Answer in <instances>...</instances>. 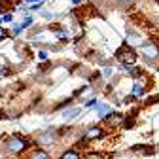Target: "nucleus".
Wrapping results in <instances>:
<instances>
[{
  "label": "nucleus",
  "mask_w": 159,
  "mask_h": 159,
  "mask_svg": "<svg viewBox=\"0 0 159 159\" xmlns=\"http://www.w3.org/2000/svg\"><path fill=\"white\" fill-rule=\"evenodd\" d=\"M34 146H36V142L32 140V138L23 136V134H17V133L15 134H10L6 140H4V150L11 157H21V155H25Z\"/></svg>",
  "instance_id": "nucleus-1"
},
{
  "label": "nucleus",
  "mask_w": 159,
  "mask_h": 159,
  "mask_svg": "<svg viewBox=\"0 0 159 159\" xmlns=\"http://www.w3.org/2000/svg\"><path fill=\"white\" fill-rule=\"evenodd\" d=\"M138 61V51L131 48L127 42H123L116 49V63L117 65H136Z\"/></svg>",
  "instance_id": "nucleus-2"
},
{
  "label": "nucleus",
  "mask_w": 159,
  "mask_h": 159,
  "mask_svg": "<svg viewBox=\"0 0 159 159\" xmlns=\"http://www.w3.org/2000/svg\"><path fill=\"white\" fill-rule=\"evenodd\" d=\"M138 53L142 55V61L146 65H157L159 63V46L152 40H144L138 48Z\"/></svg>",
  "instance_id": "nucleus-3"
},
{
  "label": "nucleus",
  "mask_w": 159,
  "mask_h": 159,
  "mask_svg": "<svg viewBox=\"0 0 159 159\" xmlns=\"http://www.w3.org/2000/svg\"><path fill=\"white\" fill-rule=\"evenodd\" d=\"M57 140H59V129L57 127H48L46 131H42L36 136V144L40 148H51Z\"/></svg>",
  "instance_id": "nucleus-4"
},
{
  "label": "nucleus",
  "mask_w": 159,
  "mask_h": 159,
  "mask_svg": "<svg viewBox=\"0 0 159 159\" xmlns=\"http://www.w3.org/2000/svg\"><path fill=\"white\" fill-rule=\"evenodd\" d=\"M129 93L134 97V98H144L146 93H148V82H146V78H136L133 80V84L129 87Z\"/></svg>",
  "instance_id": "nucleus-5"
},
{
  "label": "nucleus",
  "mask_w": 159,
  "mask_h": 159,
  "mask_svg": "<svg viewBox=\"0 0 159 159\" xmlns=\"http://www.w3.org/2000/svg\"><path fill=\"white\" fill-rule=\"evenodd\" d=\"M51 32L55 36V40H59V42H70V38H72V29L70 27H61V25H57V27H51Z\"/></svg>",
  "instance_id": "nucleus-6"
},
{
  "label": "nucleus",
  "mask_w": 159,
  "mask_h": 159,
  "mask_svg": "<svg viewBox=\"0 0 159 159\" xmlns=\"http://www.w3.org/2000/svg\"><path fill=\"white\" fill-rule=\"evenodd\" d=\"M93 112L98 116V119H102V121H106V117L114 112V106L110 104V102H106V101H98L97 102V106L93 108Z\"/></svg>",
  "instance_id": "nucleus-7"
},
{
  "label": "nucleus",
  "mask_w": 159,
  "mask_h": 159,
  "mask_svg": "<svg viewBox=\"0 0 159 159\" xmlns=\"http://www.w3.org/2000/svg\"><path fill=\"white\" fill-rule=\"evenodd\" d=\"M80 116H82V108L76 106V104H70V106H66V108L61 110V117L65 119L66 123H68V121H74V119L80 117Z\"/></svg>",
  "instance_id": "nucleus-8"
},
{
  "label": "nucleus",
  "mask_w": 159,
  "mask_h": 159,
  "mask_svg": "<svg viewBox=\"0 0 159 159\" xmlns=\"http://www.w3.org/2000/svg\"><path fill=\"white\" fill-rule=\"evenodd\" d=\"M25 159H51V153H49V150H46V148L34 146V148H30V150L25 153Z\"/></svg>",
  "instance_id": "nucleus-9"
},
{
  "label": "nucleus",
  "mask_w": 159,
  "mask_h": 159,
  "mask_svg": "<svg viewBox=\"0 0 159 159\" xmlns=\"http://www.w3.org/2000/svg\"><path fill=\"white\" fill-rule=\"evenodd\" d=\"M104 127H101V125H91V127H87L85 131H84V138L85 140H97V138H101V136H104Z\"/></svg>",
  "instance_id": "nucleus-10"
},
{
  "label": "nucleus",
  "mask_w": 159,
  "mask_h": 159,
  "mask_svg": "<svg viewBox=\"0 0 159 159\" xmlns=\"http://www.w3.org/2000/svg\"><path fill=\"white\" fill-rule=\"evenodd\" d=\"M125 42L131 46V48H140V44L144 42V38H142V34H138V32H134L133 29H127V40Z\"/></svg>",
  "instance_id": "nucleus-11"
},
{
  "label": "nucleus",
  "mask_w": 159,
  "mask_h": 159,
  "mask_svg": "<svg viewBox=\"0 0 159 159\" xmlns=\"http://www.w3.org/2000/svg\"><path fill=\"white\" fill-rule=\"evenodd\" d=\"M114 72H116V68L112 66V63L108 61L106 65H102L101 66V72H98V76H101V80H110L112 76H114Z\"/></svg>",
  "instance_id": "nucleus-12"
},
{
  "label": "nucleus",
  "mask_w": 159,
  "mask_h": 159,
  "mask_svg": "<svg viewBox=\"0 0 159 159\" xmlns=\"http://www.w3.org/2000/svg\"><path fill=\"white\" fill-rule=\"evenodd\" d=\"M59 159H82V153L78 152V148H66L59 155Z\"/></svg>",
  "instance_id": "nucleus-13"
},
{
  "label": "nucleus",
  "mask_w": 159,
  "mask_h": 159,
  "mask_svg": "<svg viewBox=\"0 0 159 159\" xmlns=\"http://www.w3.org/2000/svg\"><path fill=\"white\" fill-rule=\"evenodd\" d=\"M23 32H25V29L21 27V23H11V25H10V34H11L13 38L23 36Z\"/></svg>",
  "instance_id": "nucleus-14"
},
{
  "label": "nucleus",
  "mask_w": 159,
  "mask_h": 159,
  "mask_svg": "<svg viewBox=\"0 0 159 159\" xmlns=\"http://www.w3.org/2000/svg\"><path fill=\"white\" fill-rule=\"evenodd\" d=\"M19 23H21V27L27 30V29H30V27H34V17H32V13H29V15H23V19H21V21H19Z\"/></svg>",
  "instance_id": "nucleus-15"
},
{
  "label": "nucleus",
  "mask_w": 159,
  "mask_h": 159,
  "mask_svg": "<svg viewBox=\"0 0 159 159\" xmlns=\"http://www.w3.org/2000/svg\"><path fill=\"white\" fill-rule=\"evenodd\" d=\"M0 15H2V25H11V23H15V17H13L11 11H2Z\"/></svg>",
  "instance_id": "nucleus-16"
},
{
  "label": "nucleus",
  "mask_w": 159,
  "mask_h": 159,
  "mask_svg": "<svg viewBox=\"0 0 159 159\" xmlns=\"http://www.w3.org/2000/svg\"><path fill=\"white\" fill-rule=\"evenodd\" d=\"M97 102H98V98H97V97H91V98H87V101H84L82 104H84L85 110H93V108L97 106Z\"/></svg>",
  "instance_id": "nucleus-17"
},
{
  "label": "nucleus",
  "mask_w": 159,
  "mask_h": 159,
  "mask_svg": "<svg viewBox=\"0 0 159 159\" xmlns=\"http://www.w3.org/2000/svg\"><path fill=\"white\" fill-rule=\"evenodd\" d=\"M82 159H104V155H102V152H95V150H91V152H87Z\"/></svg>",
  "instance_id": "nucleus-18"
},
{
  "label": "nucleus",
  "mask_w": 159,
  "mask_h": 159,
  "mask_svg": "<svg viewBox=\"0 0 159 159\" xmlns=\"http://www.w3.org/2000/svg\"><path fill=\"white\" fill-rule=\"evenodd\" d=\"M40 17H44L46 19V21H55V19H57V15L53 13V11H49V10H42V11H40Z\"/></svg>",
  "instance_id": "nucleus-19"
},
{
  "label": "nucleus",
  "mask_w": 159,
  "mask_h": 159,
  "mask_svg": "<svg viewBox=\"0 0 159 159\" xmlns=\"http://www.w3.org/2000/svg\"><path fill=\"white\" fill-rule=\"evenodd\" d=\"M36 59H38L40 63H48V49H46V48L38 49V51H36Z\"/></svg>",
  "instance_id": "nucleus-20"
},
{
  "label": "nucleus",
  "mask_w": 159,
  "mask_h": 159,
  "mask_svg": "<svg viewBox=\"0 0 159 159\" xmlns=\"http://www.w3.org/2000/svg\"><path fill=\"white\" fill-rule=\"evenodd\" d=\"M15 11H19L21 15H29V13H30V11H29V6H27L25 2H19V4L15 6Z\"/></svg>",
  "instance_id": "nucleus-21"
},
{
  "label": "nucleus",
  "mask_w": 159,
  "mask_h": 159,
  "mask_svg": "<svg viewBox=\"0 0 159 159\" xmlns=\"http://www.w3.org/2000/svg\"><path fill=\"white\" fill-rule=\"evenodd\" d=\"M8 36H10V32L4 29V25H0V42H2V40H6Z\"/></svg>",
  "instance_id": "nucleus-22"
},
{
  "label": "nucleus",
  "mask_w": 159,
  "mask_h": 159,
  "mask_svg": "<svg viewBox=\"0 0 159 159\" xmlns=\"http://www.w3.org/2000/svg\"><path fill=\"white\" fill-rule=\"evenodd\" d=\"M6 76H10V70H8L6 66H0V80L6 78Z\"/></svg>",
  "instance_id": "nucleus-23"
},
{
  "label": "nucleus",
  "mask_w": 159,
  "mask_h": 159,
  "mask_svg": "<svg viewBox=\"0 0 159 159\" xmlns=\"http://www.w3.org/2000/svg\"><path fill=\"white\" fill-rule=\"evenodd\" d=\"M68 2H70V6H80L84 0H68Z\"/></svg>",
  "instance_id": "nucleus-24"
},
{
  "label": "nucleus",
  "mask_w": 159,
  "mask_h": 159,
  "mask_svg": "<svg viewBox=\"0 0 159 159\" xmlns=\"http://www.w3.org/2000/svg\"><path fill=\"white\" fill-rule=\"evenodd\" d=\"M114 2H117V4H129L131 0H114Z\"/></svg>",
  "instance_id": "nucleus-25"
},
{
  "label": "nucleus",
  "mask_w": 159,
  "mask_h": 159,
  "mask_svg": "<svg viewBox=\"0 0 159 159\" xmlns=\"http://www.w3.org/2000/svg\"><path fill=\"white\" fill-rule=\"evenodd\" d=\"M23 2H25L27 6H30V4H34V2H36V0H23Z\"/></svg>",
  "instance_id": "nucleus-26"
},
{
  "label": "nucleus",
  "mask_w": 159,
  "mask_h": 159,
  "mask_svg": "<svg viewBox=\"0 0 159 159\" xmlns=\"http://www.w3.org/2000/svg\"><path fill=\"white\" fill-rule=\"evenodd\" d=\"M10 2H13V4H15V6H17V4H19V2H23V0H10Z\"/></svg>",
  "instance_id": "nucleus-27"
},
{
  "label": "nucleus",
  "mask_w": 159,
  "mask_h": 159,
  "mask_svg": "<svg viewBox=\"0 0 159 159\" xmlns=\"http://www.w3.org/2000/svg\"><path fill=\"white\" fill-rule=\"evenodd\" d=\"M36 2H44V4H46V2H48V0H36Z\"/></svg>",
  "instance_id": "nucleus-28"
},
{
  "label": "nucleus",
  "mask_w": 159,
  "mask_h": 159,
  "mask_svg": "<svg viewBox=\"0 0 159 159\" xmlns=\"http://www.w3.org/2000/svg\"><path fill=\"white\" fill-rule=\"evenodd\" d=\"M0 25H2V15H0Z\"/></svg>",
  "instance_id": "nucleus-29"
},
{
  "label": "nucleus",
  "mask_w": 159,
  "mask_h": 159,
  "mask_svg": "<svg viewBox=\"0 0 159 159\" xmlns=\"http://www.w3.org/2000/svg\"><path fill=\"white\" fill-rule=\"evenodd\" d=\"M6 159H17V157H6Z\"/></svg>",
  "instance_id": "nucleus-30"
},
{
  "label": "nucleus",
  "mask_w": 159,
  "mask_h": 159,
  "mask_svg": "<svg viewBox=\"0 0 159 159\" xmlns=\"http://www.w3.org/2000/svg\"><path fill=\"white\" fill-rule=\"evenodd\" d=\"M57 159H59V157H57Z\"/></svg>",
  "instance_id": "nucleus-31"
}]
</instances>
